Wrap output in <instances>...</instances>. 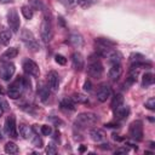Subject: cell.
<instances>
[{"label": "cell", "mask_w": 155, "mask_h": 155, "mask_svg": "<svg viewBox=\"0 0 155 155\" xmlns=\"http://www.w3.org/2000/svg\"><path fill=\"white\" fill-rule=\"evenodd\" d=\"M122 103H124V97H122V94L117 93V94H115V96L113 97V101H111V108L115 109V108L122 105Z\"/></svg>", "instance_id": "23"}, {"label": "cell", "mask_w": 155, "mask_h": 155, "mask_svg": "<svg viewBox=\"0 0 155 155\" xmlns=\"http://www.w3.org/2000/svg\"><path fill=\"white\" fill-rule=\"evenodd\" d=\"M126 153H128V149L126 147L125 148H119V149L115 150V154H126Z\"/></svg>", "instance_id": "40"}, {"label": "cell", "mask_w": 155, "mask_h": 155, "mask_svg": "<svg viewBox=\"0 0 155 155\" xmlns=\"http://www.w3.org/2000/svg\"><path fill=\"white\" fill-rule=\"evenodd\" d=\"M21 39H22V41L24 42V45H25L30 51H33V52L39 51V48H40L39 42H38V40L35 39L34 34H33L29 29H23V30H22Z\"/></svg>", "instance_id": "2"}, {"label": "cell", "mask_w": 155, "mask_h": 155, "mask_svg": "<svg viewBox=\"0 0 155 155\" xmlns=\"http://www.w3.org/2000/svg\"><path fill=\"white\" fill-rule=\"evenodd\" d=\"M19 133H21V136H22L24 139H29V138L31 137L33 131H31V128H30L29 126L22 124V125H19Z\"/></svg>", "instance_id": "20"}, {"label": "cell", "mask_w": 155, "mask_h": 155, "mask_svg": "<svg viewBox=\"0 0 155 155\" xmlns=\"http://www.w3.org/2000/svg\"><path fill=\"white\" fill-rule=\"evenodd\" d=\"M90 137L93 142H97V143H101L103 140H105V132L101 128H92L90 131Z\"/></svg>", "instance_id": "14"}, {"label": "cell", "mask_w": 155, "mask_h": 155, "mask_svg": "<svg viewBox=\"0 0 155 155\" xmlns=\"http://www.w3.org/2000/svg\"><path fill=\"white\" fill-rule=\"evenodd\" d=\"M46 153L48 155H54L57 153V145L53 143V142H50L48 145L46 147Z\"/></svg>", "instance_id": "30"}, {"label": "cell", "mask_w": 155, "mask_h": 155, "mask_svg": "<svg viewBox=\"0 0 155 155\" xmlns=\"http://www.w3.org/2000/svg\"><path fill=\"white\" fill-rule=\"evenodd\" d=\"M128 134L134 140H142L143 139V122L140 120H136L130 125Z\"/></svg>", "instance_id": "5"}, {"label": "cell", "mask_w": 155, "mask_h": 155, "mask_svg": "<svg viewBox=\"0 0 155 155\" xmlns=\"http://www.w3.org/2000/svg\"><path fill=\"white\" fill-rule=\"evenodd\" d=\"M61 108L64 109V110H69V111H73L75 109V104H74V101L71 98H64L59 103Z\"/></svg>", "instance_id": "18"}, {"label": "cell", "mask_w": 155, "mask_h": 155, "mask_svg": "<svg viewBox=\"0 0 155 155\" xmlns=\"http://www.w3.org/2000/svg\"><path fill=\"white\" fill-rule=\"evenodd\" d=\"M12 0H0V4H7V2H11Z\"/></svg>", "instance_id": "44"}, {"label": "cell", "mask_w": 155, "mask_h": 155, "mask_svg": "<svg viewBox=\"0 0 155 155\" xmlns=\"http://www.w3.org/2000/svg\"><path fill=\"white\" fill-rule=\"evenodd\" d=\"M15 70H16V68H15V64L13 63L5 62V63H2L0 65V78L2 80H5V81H8L13 76Z\"/></svg>", "instance_id": "6"}, {"label": "cell", "mask_w": 155, "mask_h": 155, "mask_svg": "<svg viewBox=\"0 0 155 155\" xmlns=\"http://www.w3.org/2000/svg\"><path fill=\"white\" fill-rule=\"evenodd\" d=\"M71 62H73V67L76 69V70H81L84 67H85V61H84V57L80 52H75L73 53L71 56Z\"/></svg>", "instance_id": "15"}, {"label": "cell", "mask_w": 155, "mask_h": 155, "mask_svg": "<svg viewBox=\"0 0 155 155\" xmlns=\"http://www.w3.org/2000/svg\"><path fill=\"white\" fill-rule=\"evenodd\" d=\"M145 108H148L149 110H155V98L151 97L145 102Z\"/></svg>", "instance_id": "34"}, {"label": "cell", "mask_w": 155, "mask_h": 155, "mask_svg": "<svg viewBox=\"0 0 155 155\" xmlns=\"http://www.w3.org/2000/svg\"><path fill=\"white\" fill-rule=\"evenodd\" d=\"M11 38H12V34H11L10 30H7V29L0 30V44L8 45L10 41H11Z\"/></svg>", "instance_id": "19"}, {"label": "cell", "mask_w": 155, "mask_h": 155, "mask_svg": "<svg viewBox=\"0 0 155 155\" xmlns=\"http://www.w3.org/2000/svg\"><path fill=\"white\" fill-rule=\"evenodd\" d=\"M71 99L74 102H78V103H87L88 102V98L86 96H84L82 93H74Z\"/></svg>", "instance_id": "28"}, {"label": "cell", "mask_w": 155, "mask_h": 155, "mask_svg": "<svg viewBox=\"0 0 155 155\" xmlns=\"http://www.w3.org/2000/svg\"><path fill=\"white\" fill-rule=\"evenodd\" d=\"M25 91V87H24V82H23V76H19L16 81H13L10 87H8V91H7V94L10 98L12 99H17L22 96V93Z\"/></svg>", "instance_id": "3"}, {"label": "cell", "mask_w": 155, "mask_h": 155, "mask_svg": "<svg viewBox=\"0 0 155 155\" xmlns=\"http://www.w3.org/2000/svg\"><path fill=\"white\" fill-rule=\"evenodd\" d=\"M7 23L10 25V29L13 31V33H17L18 29H19V16L17 13V11L15 8L10 10L7 12Z\"/></svg>", "instance_id": "9"}, {"label": "cell", "mask_w": 155, "mask_h": 155, "mask_svg": "<svg viewBox=\"0 0 155 155\" xmlns=\"http://www.w3.org/2000/svg\"><path fill=\"white\" fill-rule=\"evenodd\" d=\"M98 121V117L92 113H81L75 119V126L79 128H87L93 126Z\"/></svg>", "instance_id": "1"}, {"label": "cell", "mask_w": 155, "mask_h": 155, "mask_svg": "<svg viewBox=\"0 0 155 155\" xmlns=\"http://www.w3.org/2000/svg\"><path fill=\"white\" fill-rule=\"evenodd\" d=\"M121 73H122V68H121V64L120 63H113L111 68L109 69L108 71V75L111 80H117L120 76H121Z\"/></svg>", "instance_id": "16"}, {"label": "cell", "mask_w": 155, "mask_h": 155, "mask_svg": "<svg viewBox=\"0 0 155 155\" xmlns=\"http://www.w3.org/2000/svg\"><path fill=\"white\" fill-rule=\"evenodd\" d=\"M22 67H23V70H24L28 75H30V76L36 78V76H39V74H40L39 65H38L34 61H31V59H29V58H27V59L23 61Z\"/></svg>", "instance_id": "7"}, {"label": "cell", "mask_w": 155, "mask_h": 155, "mask_svg": "<svg viewBox=\"0 0 155 155\" xmlns=\"http://www.w3.org/2000/svg\"><path fill=\"white\" fill-rule=\"evenodd\" d=\"M54 61H56L58 64H61V65H64V64L67 63V58H65L64 56H62V54H56V56H54Z\"/></svg>", "instance_id": "36"}, {"label": "cell", "mask_w": 155, "mask_h": 155, "mask_svg": "<svg viewBox=\"0 0 155 155\" xmlns=\"http://www.w3.org/2000/svg\"><path fill=\"white\" fill-rule=\"evenodd\" d=\"M130 61L132 62V64H134V63H138V62L144 61V56L140 54V53H132L131 57H130Z\"/></svg>", "instance_id": "29"}, {"label": "cell", "mask_w": 155, "mask_h": 155, "mask_svg": "<svg viewBox=\"0 0 155 155\" xmlns=\"http://www.w3.org/2000/svg\"><path fill=\"white\" fill-rule=\"evenodd\" d=\"M5 132L7 136L12 137V138H17L18 137V132H17V126H16V119L13 115H10L6 121H5V127H4Z\"/></svg>", "instance_id": "8"}, {"label": "cell", "mask_w": 155, "mask_h": 155, "mask_svg": "<svg viewBox=\"0 0 155 155\" xmlns=\"http://www.w3.org/2000/svg\"><path fill=\"white\" fill-rule=\"evenodd\" d=\"M4 139V133H2V130H1V127H0V142Z\"/></svg>", "instance_id": "42"}, {"label": "cell", "mask_w": 155, "mask_h": 155, "mask_svg": "<svg viewBox=\"0 0 155 155\" xmlns=\"http://www.w3.org/2000/svg\"><path fill=\"white\" fill-rule=\"evenodd\" d=\"M84 90H85V91H87V92H90V91L92 90V85H91V82H90V81H86V82L84 84Z\"/></svg>", "instance_id": "39"}, {"label": "cell", "mask_w": 155, "mask_h": 155, "mask_svg": "<svg viewBox=\"0 0 155 155\" xmlns=\"http://www.w3.org/2000/svg\"><path fill=\"white\" fill-rule=\"evenodd\" d=\"M5 93V90L2 88V86H0V94H4Z\"/></svg>", "instance_id": "45"}, {"label": "cell", "mask_w": 155, "mask_h": 155, "mask_svg": "<svg viewBox=\"0 0 155 155\" xmlns=\"http://www.w3.org/2000/svg\"><path fill=\"white\" fill-rule=\"evenodd\" d=\"M4 150H5L6 154H17V153H18V147H17L16 143H13V142H7V143L5 144Z\"/></svg>", "instance_id": "22"}, {"label": "cell", "mask_w": 155, "mask_h": 155, "mask_svg": "<svg viewBox=\"0 0 155 155\" xmlns=\"http://www.w3.org/2000/svg\"><path fill=\"white\" fill-rule=\"evenodd\" d=\"M113 138H114L115 140H121V138H120V137H117V134H113Z\"/></svg>", "instance_id": "43"}, {"label": "cell", "mask_w": 155, "mask_h": 155, "mask_svg": "<svg viewBox=\"0 0 155 155\" xmlns=\"http://www.w3.org/2000/svg\"><path fill=\"white\" fill-rule=\"evenodd\" d=\"M59 4H62L67 8H71L76 5V0H58Z\"/></svg>", "instance_id": "32"}, {"label": "cell", "mask_w": 155, "mask_h": 155, "mask_svg": "<svg viewBox=\"0 0 155 155\" xmlns=\"http://www.w3.org/2000/svg\"><path fill=\"white\" fill-rule=\"evenodd\" d=\"M30 4L33 5L34 8H42V4L40 0H30Z\"/></svg>", "instance_id": "38"}, {"label": "cell", "mask_w": 155, "mask_h": 155, "mask_svg": "<svg viewBox=\"0 0 155 155\" xmlns=\"http://www.w3.org/2000/svg\"><path fill=\"white\" fill-rule=\"evenodd\" d=\"M154 84V75L151 73H147L143 75V79H142V86L143 87H148L150 85Z\"/></svg>", "instance_id": "21"}, {"label": "cell", "mask_w": 155, "mask_h": 155, "mask_svg": "<svg viewBox=\"0 0 155 155\" xmlns=\"http://www.w3.org/2000/svg\"><path fill=\"white\" fill-rule=\"evenodd\" d=\"M2 113H4V110H2V109H1V108H0V116H1V115H2Z\"/></svg>", "instance_id": "46"}, {"label": "cell", "mask_w": 155, "mask_h": 155, "mask_svg": "<svg viewBox=\"0 0 155 155\" xmlns=\"http://www.w3.org/2000/svg\"><path fill=\"white\" fill-rule=\"evenodd\" d=\"M0 108L4 110V111H7V110H10V107H8V103L2 98V97H0Z\"/></svg>", "instance_id": "37"}, {"label": "cell", "mask_w": 155, "mask_h": 155, "mask_svg": "<svg viewBox=\"0 0 155 155\" xmlns=\"http://www.w3.org/2000/svg\"><path fill=\"white\" fill-rule=\"evenodd\" d=\"M30 139H31V143H33V145L34 147H36V148H42L44 147V143H42V139L38 136V134H35V133H31V137H30Z\"/></svg>", "instance_id": "25"}, {"label": "cell", "mask_w": 155, "mask_h": 155, "mask_svg": "<svg viewBox=\"0 0 155 155\" xmlns=\"http://www.w3.org/2000/svg\"><path fill=\"white\" fill-rule=\"evenodd\" d=\"M40 131H41V133H42L44 136H50V134L52 133V128H51V126H48V125H42L41 128H40Z\"/></svg>", "instance_id": "35"}, {"label": "cell", "mask_w": 155, "mask_h": 155, "mask_svg": "<svg viewBox=\"0 0 155 155\" xmlns=\"http://www.w3.org/2000/svg\"><path fill=\"white\" fill-rule=\"evenodd\" d=\"M130 115V108L125 105H120L114 109V116L116 120H125Z\"/></svg>", "instance_id": "13"}, {"label": "cell", "mask_w": 155, "mask_h": 155, "mask_svg": "<svg viewBox=\"0 0 155 155\" xmlns=\"http://www.w3.org/2000/svg\"><path fill=\"white\" fill-rule=\"evenodd\" d=\"M111 96V90H110V87L109 86H107V85H102L99 88H98V91H97V99L99 101V102H105L109 97Z\"/></svg>", "instance_id": "12"}, {"label": "cell", "mask_w": 155, "mask_h": 155, "mask_svg": "<svg viewBox=\"0 0 155 155\" xmlns=\"http://www.w3.org/2000/svg\"><path fill=\"white\" fill-rule=\"evenodd\" d=\"M96 2L97 0H76V4H79V6H81L82 8H88L93 6Z\"/></svg>", "instance_id": "27"}, {"label": "cell", "mask_w": 155, "mask_h": 155, "mask_svg": "<svg viewBox=\"0 0 155 155\" xmlns=\"http://www.w3.org/2000/svg\"><path fill=\"white\" fill-rule=\"evenodd\" d=\"M47 82L52 91H57L59 88V75L54 70H51L47 74Z\"/></svg>", "instance_id": "11"}, {"label": "cell", "mask_w": 155, "mask_h": 155, "mask_svg": "<svg viewBox=\"0 0 155 155\" xmlns=\"http://www.w3.org/2000/svg\"><path fill=\"white\" fill-rule=\"evenodd\" d=\"M21 11H22V15L24 16V18H27V19H31L33 18V10H31V7L30 6H22V8H21Z\"/></svg>", "instance_id": "26"}, {"label": "cell", "mask_w": 155, "mask_h": 155, "mask_svg": "<svg viewBox=\"0 0 155 155\" xmlns=\"http://www.w3.org/2000/svg\"><path fill=\"white\" fill-rule=\"evenodd\" d=\"M69 42H70L73 46L79 47V46L82 45V39H81L80 35H78V34H73V35L70 36V39H69Z\"/></svg>", "instance_id": "24"}, {"label": "cell", "mask_w": 155, "mask_h": 155, "mask_svg": "<svg viewBox=\"0 0 155 155\" xmlns=\"http://www.w3.org/2000/svg\"><path fill=\"white\" fill-rule=\"evenodd\" d=\"M17 54H18V48H17V47H10V48H7V50L1 54V59H2V61L12 59V58H16Z\"/></svg>", "instance_id": "17"}, {"label": "cell", "mask_w": 155, "mask_h": 155, "mask_svg": "<svg viewBox=\"0 0 155 155\" xmlns=\"http://www.w3.org/2000/svg\"><path fill=\"white\" fill-rule=\"evenodd\" d=\"M52 23L51 19L47 17V15L44 16L41 25H40V36L44 42H50L52 39Z\"/></svg>", "instance_id": "4"}, {"label": "cell", "mask_w": 155, "mask_h": 155, "mask_svg": "<svg viewBox=\"0 0 155 155\" xmlns=\"http://www.w3.org/2000/svg\"><path fill=\"white\" fill-rule=\"evenodd\" d=\"M105 126H107V127H119L117 124H113V122H109V124H107Z\"/></svg>", "instance_id": "41"}, {"label": "cell", "mask_w": 155, "mask_h": 155, "mask_svg": "<svg viewBox=\"0 0 155 155\" xmlns=\"http://www.w3.org/2000/svg\"><path fill=\"white\" fill-rule=\"evenodd\" d=\"M38 93H39V97L41 98V101H46L47 98H48V96H50V92H48V90L47 88H41L40 91H38Z\"/></svg>", "instance_id": "33"}, {"label": "cell", "mask_w": 155, "mask_h": 155, "mask_svg": "<svg viewBox=\"0 0 155 155\" xmlns=\"http://www.w3.org/2000/svg\"><path fill=\"white\" fill-rule=\"evenodd\" d=\"M87 73L90 76L94 78V79H99L103 74V65L99 61H92L90 63V65L87 67Z\"/></svg>", "instance_id": "10"}, {"label": "cell", "mask_w": 155, "mask_h": 155, "mask_svg": "<svg viewBox=\"0 0 155 155\" xmlns=\"http://www.w3.org/2000/svg\"><path fill=\"white\" fill-rule=\"evenodd\" d=\"M97 42L98 44H101L103 47H111V46H114L115 45V42L114 41H110V40H108V39H97Z\"/></svg>", "instance_id": "31"}]
</instances>
